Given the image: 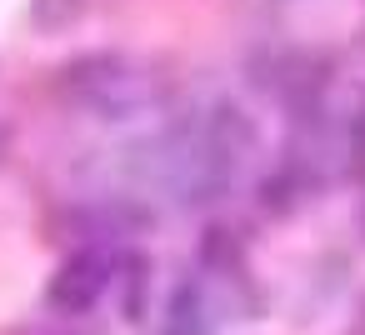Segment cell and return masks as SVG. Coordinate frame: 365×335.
Wrapping results in <instances>:
<instances>
[{
	"label": "cell",
	"instance_id": "6da1fadb",
	"mask_svg": "<svg viewBox=\"0 0 365 335\" xmlns=\"http://www.w3.org/2000/svg\"><path fill=\"white\" fill-rule=\"evenodd\" d=\"M255 130L240 120L235 105H210L190 120L165 125L160 135H150L135 150V170L145 175V185L165 190L180 205H205L220 200L235 180V170L245 165Z\"/></svg>",
	"mask_w": 365,
	"mask_h": 335
},
{
	"label": "cell",
	"instance_id": "7a4b0ae2",
	"mask_svg": "<svg viewBox=\"0 0 365 335\" xmlns=\"http://www.w3.org/2000/svg\"><path fill=\"white\" fill-rule=\"evenodd\" d=\"M61 96L96 120H130L155 105V81L130 56H81L61 71Z\"/></svg>",
	"mask_w": 365,
	"mask_h": 335
},
{
	"label": "cell",
	"instance_id": "3957f363",
	"mask_svg": "<svg viewBox=\"0 0 365 335\" xmlns=\"http://www.w3.org/2000/svg\"><path fill=\"white\" fill-rule=\"evenodd\" d=\"M106 285H110V255L81 250V255H71V260L61 265V275L51 280V305L66 310V315H81V310H91V305L106 295Z\"/></svg>",
	"mask_w": 365,
	"mask_h": 335
}]
</instances>
